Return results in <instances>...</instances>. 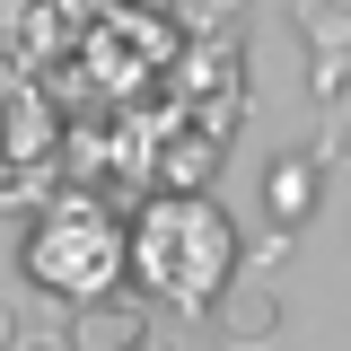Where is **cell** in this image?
<instances>
[{
    "label": "cell",
    "instance_id": "6da1fadb",
    "mask_svg": "<svg viewBox=\"0 0 351 351\" xmlns=\"http://www.w3.org/2000/svg\"><path fill=\"white\" fill-rule=\"evenodd\" d=\"M237 219L219 211L211 193L202 202H149L141 228L123 237V272H132V299H167V307H211L228 281H237Z\"/></svg>",
    "mask_w": 351,
    "mask_h": 351
},
{
    "label": "cell",
    "instance_id": "7a4b0ae2",
    "mask_svg": "<svg viewBox=\"0 0 351 351\" xmlns=\"http://www.w3.org/2000/svg\"><path fill=\"white\" fill-rule=\"evenodd\" d=\"M18 263H27V281H44L53 299L97 307V299H114V281H123V228H114V211L97 193H62L44 219H27Z\"/></svg>",
    "mask_w": 351,
    "mask_h": 351
},
{
    "label": "cell",
    "instance_id": "3957f363",
    "mask_svg": "<svg viewBox=\"0 0 351 351\" xmlns=\"http://www.w3.org/2000/svg\"><path fill=\"white\" fill-rule=\"evenodd\" d=\"M211 325H219V343L228 351H263V343H281V281H228L211 299Z\"/></svg>",
    "mask_w": 351,
    "mask_h": 351
},
{
    "label": "cell",
    "instance_id": "277c9868",
    "mask_svg": "<svg viewBox=\"0 0 351 351\" xmlns=\"http://www.w3.org/2000/svg\"><path fill=\"white\" fill-rule=\"evenodd\" d=\"M62 343H71V351H149V343H158V334H149V299L114 290V299H97V307H71Z\"/></svg>",
    "mask_w": 351,
    "mask_h": 351
},
{
    "label": "cell",
    "instance_id": "5b68a950",
    "mask_svg": "<svg viewBox=\"0 0 351 351\" xmlns=\"http://www.w3.org/2000/svg\"><path fill=\"white\" fill-rule=\"evenodd\" d=\"M316 193H325L316 149H281V158H263V228H307Z\"/></svg>",
    "mask_w": 351,
    "mask_h": 351
},
{
    "label": "cell",
    "instance_id": "8992f818",
    "mask_svg": "<svg viewBox=\"0 0 351 351\" xmlns=\"http://www.w3.org/2000/svg\"><path fill=\"white\" fill-rule=\"evenodd\" d=\"M219 158H228V141H219L211 123L176 132L167 149H158V193H167V202H202V193L219 184Z\"/></svg>",
    "mask_w": 351,
    "mask_h": 351
},
{
    "label": "cell",
    "instance_id": "52a82bcc",
    "mask_svg": "<svg viewBox=\"0 0 351 351\" xmlns=\"http://www.w3.org/2000/svg\"><path fill=\"white\" fill-rule=\"evenodd\" d=\"M290 27L307 36L316 62H351V9H343V0H299V9H290Z\"/></svg>",
    "mask_w": 351,
    "mask_h": 351
},
{
    "label": "cell",
    "instance_id": "ba28073f",
    "mask_svg": "<svg viewBox=\"0 0 351 351\" xmlns=\"http://www.w3.org/2000/svg\"><path fill=\"white\" fill-rule=\"evenodd\" d=\"M53 202H62V193H53V167H18V158H0V211L44 219Z\"/></svg>",
    "mask_w": 351,
    "mask_h": 351
},
{
    "label": "cell",
    "instance_id": "9c48e42d",
    "mask_svg": "<svg viewBox=\"0 0 351 351\" xmlns=\"http://www.w3.org/2000/svg\"><path fill=\"white\" fill-rule=\"evenodd\" d=\"M290 255H299V228H255V237H246V255H237V272H246V281H272Z\"/></svg>",
    "mask_w": 351,
    "mask_h": 351
},
{
    "label": "cell",
    "instance_id": "30bf717a",
    "mask_svg": "<svg viewBox=\"0 0 351 351\" xmlns=\"http://www.w3.org/2000/svg\"><path fill=\"white\" fill-rule=\"evenodd\" d=\"M176 27H184V36H219V44H237V27H246V18H237L228 0H211V9L193 0V9H176Z\"/></svg>",
    "mask_w": 351,
    "mask_h": 351
},
{
    "label": "cell",
    "instance_id": "8fae6325",
    "mask_svg": "<svg viewBox=\"0 0 351 351\" xmlns=\"http://www.w3.org/2000/svg\"><path fill=\"white\" fill-rule=\"evenodd\" d=\"M325 158H351V88L334 97V106H325V141H316V167H325Z\"/></svg>",
    "mask_w": 351,
    "mask_h": 351
},
{
    "label": "cell",
    "instance_id": "7c38bea8",
    "mask_svg": "<svg viewBox=\"0 0 351 351\" xmlns=\"http://www.w3.org/2000/svg\"><path fill=\"white\" fill-rule=\"evenodd\" d=\"M18 343H27V316H18V307L0 299V351H18Z\"/></svg>",
    "mask_w": 351,
    "mask_h": 351
},
{
    "label": "cell",
    "instance_id": "4fadbf2b",
    "mask_svg": "<svg viewBox=\"0 0 351 351\" xmlns=\"http://www.w3.org/2000/svg\"><path fill=\"white\" fill-rule=\"evenodd\" d=\"M18 351H71V343H62V334H27Z\"/></svg>",
    "mask_w": 351,
    "mask_h": 351
},
{
    "label": "cell",
    "instance_id": "5bb4252c",
    "mask_svg": "<svg viewBox=\"0 0 351 351\" xmlns=\"http://www.w3.org/2000/svg\"><path fill=\"white\" fill-rule=\"evenodd\" d=\"M149 351H184V343H167V334H158V343H149Z\"/></svg>",
    "mask_w": 351,
    "mask_h": 351
}]
</instances>
